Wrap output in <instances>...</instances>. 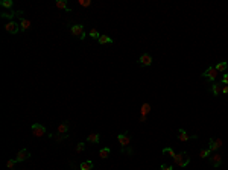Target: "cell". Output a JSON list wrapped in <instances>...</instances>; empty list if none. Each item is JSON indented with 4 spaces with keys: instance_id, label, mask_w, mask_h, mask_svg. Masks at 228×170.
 <instances>
[{
    "instance_id": "obj_14",
    "label": "cell",
    "mask_w": 228,
    "mask_h": 170,
    "mask_svg": "<svg viewBox=\"0 0 228 170\" xmlns=\"http://www.w3.org/2000/svg\"><path fill=\"white\" fill-rule=\"evenodd\" d=\"M24 12L23 11H14V12H2V19H14V17H20L21 19V15H23Z\"/></svg>"
},
{
    "instance_id": "obj_3",
    "label": "cell",
    "mask_w": 228,
    "mask_h": 170,
    "mask_svg": "<svg viewBox=\"0 0 228 170\" xmlns=\"http://www.w3.org/2000/svg\"><path fill=\"white\" fill-rule=\"evenodd\" d=\"M5 31L6 32H9V34H12V35H15L18 34L21 29H20V23H15L14 20H9L6 24H5Z\"/></svg>"
},
{
    "instance_id": "obj_22",
    "label": "cell",
    "mask_w": 228,
    "mask_h": 170,
    "mask_svg": "<svg viewBox=\"0 0 228 170\" xmlns=\"http://www.w3.org/2000/svg\"><path fill=\"white\" fill-rule=\"evenodd\" d=\"M140 113H141V115H148V114L151 113V105H149L148 102L141 105V110H140Z\"/></svg>"
},
{
    "instance_id": "obj_8",
    "label": "cell",
    "mask_w": 228,
    "mask_h": 170,
    "mask_svg": "<svg viewBox=\"0 0 228 170\" xmlns=\"http://www.w3.org/2000/svg\"><path fill=\"white\" fill-rule=\"evenodd\" d=\"M222 144H224V143H222L221 138H216V140H214V138H210V141H209V146H210V147H209V149H210L211 152H217L222 147Z\"/></svg>"
},
{
    "instance_id": "obj_20",
    "label": "cell",
    "mask_w": 228,
    "mask_h": 170,
    "mask_svg": "<svg viewBox=\"0 0 228 170\" xmlns=\"http://www.w3.org/2000/svg\"><path fill=\"white\" fill-rule=\"evenodd\" d=\"M97 43L99 44H113V38L111 37H108V35H101V38L97 39Z\"/></svg>"
},
{
    "instance_id": "obj_5",
    "label": "cell",
    "mask_w": 228,
    "mask_h": 170,
    "mask_svg": "<svg viewBox=\"0 0 228 170\" xmlns=\"http://www.w3.org/2000/svg\"><path fill=\"white\" fill-rule=\"evenodd\" d=\"M117 140H119L120 146L123 147V151H125V149H126V146L131 143V134L128 132V131H125L123 134H119V135H117Z\"/></svg>"
},
{
    "instance_id": "obj_12",
    "label": "cell",
    "mask_w": 228,
    "mask_h": 170,
    "mask_svg": "<svg viewBox=\"0 0 228 170\" xmlns=\"http://www.w3.org/2000/svg\"><path fill=\"white\" fill-rule=\"evenodd\" d=\"M28 158H31V152L28 151V149H21V151L17 152V156H15V160H17L18 163H21V161H26Z\"/></svg>"
},
{
    "instance_id": "obj_33",
    "label": "cell",
    "mask_w": 228,
    "mask_h": 170,
    "mask_svg": "<svg viewBox=\"0 0 228 170\" xmlns=\"http://www.w3.org/2000/svg\"><path fill=\"white\" fill-rule=\"evenodd\" d=\"M139 122H140V123H144V122H146V115H140Z\"/></svg>"
},
{
    "instance_id": "obj_28",
    "label": "cell",
    "mask_w": 228,
    "mask_h": 170,
    "mask_svg": "<svg viewBox=\"0 0 228 170\" xmlns=\"http://www.w3.org/2000/svg\"><path fill=\"white\" fill-rule=\"evenodd\" d=\"M75 151H76V153H81V152H84V151H85V144H84V143H78Z\"/></svg>"
},
{
    "instance_id": "obj_15",
    "label": "cell",
    "mask_w": 228,
    "mask_h": 170,
    "mask_svg": "<svg viewBox=\"0 0 228 170\" xmlns=\"http://www.w3.org/2000/svg\"><path fill=\"white\" fill-rule=\"evenodd\" d=\"M55 6L59 8V9H64L66 12H71V9L67 6V0H56L55 2Z\"/></svg>"
},
{
    "instance_id": "obj_10",
    "label": "cell",
    "mask_w": 228,
    "mask_h": 170,
    "mask_svg": "<svg viewBox=\"0 0 228 170\" xmlns=\"http://www.w3.org/2000/svg\"><path fill=\"white\" fill-rule=\"evenodd\" d=\"M222 88H224V85H222L221 82H213V84H211V87H210L211 94L214 96V97H217V96L222 93Z\"/></svg>"
},
{
    "instance_id": "obj_11",
    "label": "cell",
    "mask_w": 228,
    "mask_h": 170,
    "mask_svg": "<svg viewBox=\"0 0 228 170\" xmlns=\"http://www.w3.org/2000/svg\"><path fill=\"white\" fill-rule=\"evenodd\" d=\"M139 64L143 65V67H149L152 64V56L149 53H143L140 58H139Z\"/></svg>"
},
{
    "instance_id": "obj_2",
    "label": "cell",
    "mask_w": 228,
    "mask_h": 170,
    "mask_svg": "<svg viewBox=\"0 0 228 170\" xmlns=\"http://www.w3.org/2000/svg\"><path fill=\"white\" fill-rule=\"evenodd\" d=\"M217 73H219V72L216 70V67L210 65V67H209V68H207V70H205V72H204V73H202L201 76H202V77H205V79H207L209 82H211V84H213V82H216Z\"/></svg>"
},
{
    "instance_id": "obj_4",
    "label": "cell",
    "mask_w": 228,
    "mask_h": 170,
    "mask_svg": "<svg viewBox=\"0 0 228 170\" xmlns=\"http://www.w3.org/2000/svg\"><path fill=\"white\" fill-rule=\"evenodd\" d=\"M70 32L79 39L85 38V32H84V24H73L70 27Z\"/></svg>"
},
{
    "instance_id": "obj_9",
    "label": "cell",
    "mask_w": 228,
    "mask_h": 170,
    "mask_svg": "<svg viewBox=\"0 0 228 170\" xmlns=\"http://www.w3.org/2000/svg\"><path fill=\"white\" fill-rule=\"evenodd\" d=\"M196 140L198 138V135H189V134L186 132L184 129H178V140L179 141H183V143H186V141H189V140Z\"/></svg>"
},
{
    "instance_id": "obj_16",
    "label": "cell",
    "mask_w": 228,
    "mask_h": 170,
    "mask_svg": "<svg viewBox=\"0 0 228 170\" xmlns=\"http://www.w3.org/2000/svg\"><path fill=\"white\" fill-rule=\"evenodd\" d=\"M99 140H101L99 134H96V132L88 134V137H87V141H88V143H94V144H97V143H99Z\"/></svg>"
},
{
    "instance_id": "obj_23",
    "label": "cell",
    "mask_w": 228,
    "mask_h": 170,
    "mask_svg": "<svg viewBox=\"0 0 228 170\" xmlns=\"http://www.w3.org/2000/svg\"><path fill=\"white\" fill-rule=\"evenodd\" d=\"M211 153H213V152H211L210 149H202V151L199 152V156H201V158H207V156H210Z\"/></svg>"
},
{
    "instance_id": "obj_21",
    "label": "cell",
    "mask_w": 228,
    "mask_h": 170,
    "mask_svg": "<svg viewBox=\"0 0 228 170\" xmlns=\"http://www.w3.org/2000/svg\"><path fill=\"white\" fill-rule=\"evenodd\" d=\"M110 147H102L101 151H99V156L102 158V160H106L108 156H110Z\"/></svg>"
},
{
    "instance_id": "obj_18",
    "label": "cell",
    "mask_w": 228,
    "mask_h": 170,
    "mask_svg": "<svg viewBox=\"0 0 228 170\" xmlns=\"http://www.w3.org/2000/svg\"><path fill=\"white\" fill-rule=\"evenodd\" d=\"M227 68H228V61H222V62L216 64V70H217L219 73H225Z\"/></svg>"
},
{
    "instance_id": "obj_6",
    "label": "cell",
    "mask_w": 228,
    "mask_h": 170,
    "mask_svg": "<svg viewBox=\"0 0 228 170\" xmlns=\"http://www.w3.org/2000/svg\"><path fill=\"white\" fill-rule=\"evenodd\" d=\"M31 129H32V134H34L35 137H43V135H46V128H44L41 123H34V125L31 126Z\"/></svg>"
},
{
    "instance_id": "obj_19",
    "label": "cell",
    "mask_w": 228,
    "mask_h": 170,
    "mask_svg": "<svg viewBox=\"0 0 228 170\" xmlns=\"http://www.w3.org/2000/svg\"><path fill=\"white\" fill-rule=\"evenodd\" d=\"M79 169L81 170H93L94 169V164H93V161H84V163H81V166H79Z\"/></svg>"
},
{
    "instance_id": "obj_30",
    "label": "cell",
    "mask_w": 228,
    "mask_h": 170,
    "mask_svg": "<svg viewBox=\"0 0 228 170\" xmlns=\"http://www.w3.org/2000/svg\"><path fill=\"white\" fill-rule=\"evenodd\" d=\"M221 84H222V85H228V73H224V75H222Z\"/></svg>"
},
{
    "instance_id": "obj_1",
    "label": "cell",
    "mask_w": 228,
    "mask_h": 170,
    "mask_svg": "<svg viewBox=\"0 0 228 170\" xmlns=\"http://www.w3.org/2000/svg\"><path fill=\"white\" fill-rule=\"evenodd\" d=\"M189 163H190V156H189L187 152H179L174 158V164L178 166V167H187Z\"/></svg>"
},
{
    "instance_id": "obj_13",
    "label": "cell",
    "mask_w": 228,
    "mask_h": 170,
    "mask_svg": "<svg viewBox=\"0 0 228 170\" xmlns=\"http://www.w3.org/2000/svg\"><path fill=\"white\" fill-rule=\"evenodd\" d=\"M69 129H70V122L64 120V122L58 126V134H61V135H67Z\"/></svg>"
},
{
    "instance_id": "obj_24",
    "label": "cell",
    "mask_w": 228,
    "mask_h": 170,
    "mask_svg": "<svg viewBox=\"0 0 228 170\" xmlns=\"http://www.w3.org/2000/svg\"><path fill=\"white\" fill-rule=\"evenodd\" d=\"M0 5H2L3 8L11 9V8H12V0H2V2H0Z\"/></svg>"
},
{
    "instance_id": "obj_32",
    "label": "cell",
    "mask_w": 228,
    "mask_h": 170,
    "mask_svg": "<svg viewBox=\"0 0 228 170\" xmlns=\"http://www.w3.org/2000/svg\"><path fill=\"white\" fill-rule=\"evenodd\" d=\"M222 94H228V85H224V88H222Z\"/></svg>"
},
{
    "instance_id": "obj_25",
    "label": "cell",
    "mask_w": 228,
    "mask_h": 170,
    "mask_svg": "<svg viewBox=\"0 0 228 170\" xmlns=\"http://www.w3.org/2000/svg\"><path fill=\"white\" fill-rule=\"evenodd\" d=\"M90 37L93 38V39H99V38H101V34H99V32H97V31L93 27V29L90 31Z\"/></svg>"
},
{
    "instance_id": "obj_7",
    "label": "cell",
    "mask_w": 228,
    "mask_h": 170,
    "mask_svg": "<svg viewBox=\"0 0 228 170\" xmlns=\"http://www.w3.org/2000/svg\"><path fill=\"white\" fill-rule=\"evenodd\" d=\"M209 160H210V164L213 167H219V166L222 164V155L217 153V152H213Z\"/></svg>"
},
{
    "instance_id": "obj_31",
    "label": "cell",
    "mask_w": 228,
    "mask_h": 170,
    "mask_svg": "<svg viewBox=\"0 0 228 170\" xmlns=\"http://www.w3.org/2000/svg\"><path fill=\"white\" fill-rule=\"evenodd\" d=\"M161 170H174V167L172 166H166V164H161V167H160Z\"/></svg>"
},
{
    "instance_id": "obj_26",
    "label": "cell",
    "mask_w": 228,
    "mask_h": 170,
    "mask_svg": "<svg viewBox=\"0 0 228 170\" xmlns=\"http://www.w3.org/2000/svg\"><path fill=\"white\" fill-rule=\"evenodd\" d=\"M163 153H169V156H170V158H175V155H176L172 147H164V149H163Z\"/></svg>"
},
{
    "instance_id": "obj_17",
    "label": "cell",
    "mask_w": 228,
    "mask_h": 170,
    "mask_svg": "<svg viewBox=\"0 0 228 170\" xmlns=\"http://www.w3.org/2000/svg\"><path fill=\"white\" fill-rule=\"evenodd\" d=\"M29 27H31V21L29 20L20 19V29H21V32H26Z\"/></svg>"
},
{
    "instance_id": "obj_29",
    "label": "cell",
    "mask_w": 228,
    "mask_h": 170,
    "mask_svg": "<svg viewBox=\"0 0 228 170\" xmlns=\"http://www.w3.org/2000/svg\"><path fill=\"white\" fill-rule=\"evenodd\" d=\"M78 3L82 6V8H88L91 5V0H78Z\"/></svg>"
},
{
    "instance_id": "obj_27",
    "label": "cell",
    "mask_w": 228,
    "mask_h": 170,
    "mask_svg": "<svg viewBox=\"0 0 228 170\" xmlns=\"http://www.w3.org/2000/svg\"><path fill=\"white\" fill-rule=\"evenodd\" d=\"M15 163H18L15 158H14V160H9V161L6 163V167H8L9 170H14V166H15Z\"/></svg>"
}]
</instances>
